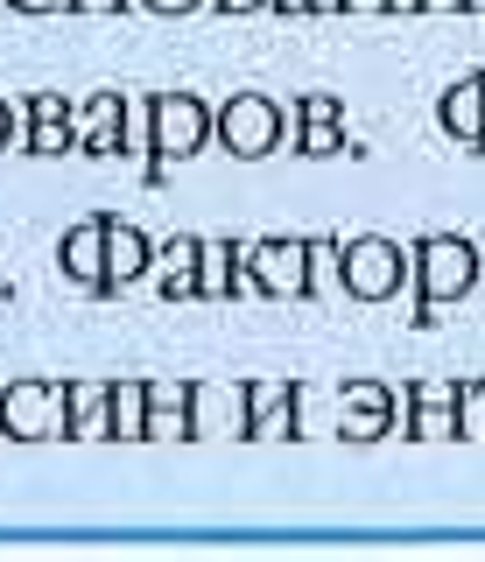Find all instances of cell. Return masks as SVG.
I'll use <instances>...</instances> for the list:
<instances>
[{
    "mask_svg": "<svg viewBox=\"0 0 485 562\" xmlns=\"http://www.w3.org/2000/svg\"><path fill=\"white\" fill-rule=\"evenodd\" d=\"M408 274V254L394 239H359L352 254H345V289L366 295V303H380V295H394Z\"/></svg>",
    "mask_w": 485,
    "mask_h": 562,
    "instance_id": "obj_1",
    "label": "cell"
},
{
    "mask_svg": "<svg viewBox=\"0 0 485 562\" xmlns=\"http://www.w3.org/2000/svg\"><path fill=\"white\" fill-rule=\"evenodd\" d=\"M0 429L8 436H57L64 429V401H57V386H36V380H22V386H8L0 394Z\"/></svg>",
    "mask_w": 485,
    "mask_h": 562,
    "instance_id": "obj_2",
    "label": "cell"
},
{
    "mask_svg": "<svg viewBox=\"0 0 485 562\" xmlns=\"http://www.w3.org/2000/svg\"><path fill=\"white\" fill-rule=\"evenodd\" d=\"M415 268H422V289L437 295V303H458V295L472 289V246L464 239H422L415 246Z\"/></svg>",
    "mask_w": 485,
    "mask_h": 562,
    "instance_id": "obj_3",
    "label": "cell"
},
{
    "mask_svg": "<svg viewBox=\"0 0 485 562\" xmlns=\"http://www.w3.org/2000/svg\"><path fill=\"white\" fill-rule=\"evenodd\" d=\"M218 134H225L233 155H268L274 140H282V113H274L268 99H233L225 120H218Z\"/></svg>",
    "mask_w": 485,
    "mask_h": 562,
    "instance_id": "obj_4",
    "label": "cell"
},
{
    "mask_svg": "<svg viewBox=\"0 0 485 562\" xmlns=\"http://www.w3.org/2000/svg\"><path fill=\"white\" fill-rule=\"evenodd\" d=\"M148 113H155V162H169V155H190V148L204 140V105H198V99L169 92V99H155Z\"/></svg>",
    "mask_w": 485,
    "mask_h": 562,
    "instance_id": "obj_5",
    "label": "cell"
},
{
    "mask_svg": "<svg viewBox=\"0 0 485 562\" xmlns=\"http://www.w3.org/2000/svg\"><path fill=\"white\" fill-rule=\"evenodd\" d=\"M190 436H247V394L239 386H190Z\"/></svg>",
    "mask_w": 485,
    "mask_h": 562,
    "instance_id": "obj_6",
    "label": "cell"
},
{
    "mask_svg": "<svg viewBox=\"0 0 485 562\" xmlns=\"http://www.w3.org/2000/svg\"><path fill=\"white\" fill-rule=\"evenodd\" d=\"M253 281H261V289L268 295H303L309 289V246H296V239H289V246H253Z\"/></svg>",
    "mask_w": 485,
    "mask_h": 562,
    "instance_id": "obj_7",
    "label": "cell"
},
{
    "mask_svg": "<svg viewBox=\"0 0 485 562\" xmlns=\"http://www.w3.org/2000/svg\"><path fill=\"white\" fill-rule=\"evenodd\" d=\"M64 429H71V436H113V386H99V380L71 386V401H64Z\"/></svg>",
    "mask_w": 485,
    "mask_h": 562,
    "instance_id": "obj_8",
    "label": "cell"
},
{
    "mask_svg": "<svg viewBox=\"0 0 485 562\" xmlns=\"http://www.w3.org/2000/svg\"><path fill=\"white\" fill-rule=\"evenodd\" d=\"M148 436L155 443H183L190 436V386H148Z\"/></svg>",
    "mask_w": 485,
    "mask_h": 562,
    "instance_id": "obj_9",
    "label": "cell"
},
{
    "mask_svg": "<svg viewBox=\"0 0 485 562\" xmlns=\"http://www.w3.org/2000/svg\"><path fill=\"white\" fill-rule=\"evenodd\" d=\"M64 268L78 281H106V218H84L71 239H64Z\"/></svg>",
    "mask_w": 485,
    "mask_h": 562,
    "instance_id": "obj_10",
    "label": "cell"
},
{
    "mask_svg": "<svg viewBox=\"0 0 485 562\" xmlns=\"http://www.w3.org/2000/svg\"><path fill=\"white\" fill-rule=\"evenodd\" d=\"M120 140H127V99L106 92V99H92V105H84V148H92V155H106V148H120Z\"/></svg>",
    "mask_w": 485,
    "mask_h": 562,
    "instance_id": "obj_11",
    "label": "cell"
},
{
    "mask_svg": "<svg viewBox=\"0 0 485 562\" xmlns=\"http://www.w3.org/2000/svg\"><path fill=\"white\" fill-rule=\"evenodd\" d=\"M148 268V239L134 233V225H120V218H106V281L120 289V281H134Z\"/></svg>",
    "mask_w": 485,
    "mask_h": 562,
    "instance_id": "obj_12",
    "label": "cell"
},
{
    "mask_svg": "<svg viewBox=\"0 0 485 562\" xmlns=\"http://www.w3.org/2000/svg\"><path fill=\"white\" fill-rule=\"evenodd\" d=\"M29 148H36V155L71 148V105H64V99H36V105H29Z\"/></svg>",
    "mask_w": 485,
    "mask_h": 562,
    "instance_id": "obj_13",
    "label": "cell"
},
{
    "mask_svg": "<svg viewBox=\"0 0 485 562\" xmlns=\"http://www.w3.org/2000/svg\"><path fill=\"white\" fill-rule=\"evenodd\" d=\"M443 127H450V134H464V140H485V78L458 85V92L443 99Z\"/></svg>",
    "mask_w": 485,
    "mask_h": 562,
    "instance_id": "obj_14",
    "label": "cell"
},
{
    "mask_svg": "<svg viewBox=\"0 0 485 562\" xmlns=\"http://www.w3.org/2000/svg\"><path fill=\"white\" fill-rule=\"evenodd\" d=\"M338 422H345V436H380V422H387V386H352Z\"/></svg>",
    "mask_w": 485,
    "mask_h": 562,
    "instance_id": "obj_15",
    "label": "cell"
},
{
    "mask_svg": "<svg viewBox=\"0 0 485 562\" xmlns=\"http://www.w3.org/2000/svg\"><path fill=\"white\" fill-rule=\"evenodd\" d=\"M289 429V386H247V436Z\"/></svg>",
    "mask_w": 485,
    "mask_h": 562,
    "instance_id": "obj_16",
    "label": "cell"
},
{
    "mask_svg": "<svg viewBox=\"0 0 485 562\" xmlns=\"http://www.w3.org/2000/svg\"><path fill=\"white\" fill-rule=\"evenodd\" d=\"M296 148H303V155L338 148V99H309V105H303V134H296Z\"/></svg>",
    "mask_w": 485,
    "mask_h": 562,
    "instance_id": "obj_17",
    "label": "cell"
},
{
    "mask_svg": "<svg viewBox=\"0 0 485 562\" xmlns=\"http://www.w3.org/2000/svg\"><path fill=\"white\" fill-rule=\"evenodd\" d=\"M408 429H415V436H450V429H458L443 386H415V422H408Z\"/></svg>",
    "mask_w": 485,
    "mask_h": 562,
    "instance_id": "obj_18",
    "label": "cell"
},
{
    "mask_svg": "<svg viewBox=\"0 0 485 562\" xmlns=\"http://www.w3.org/2000/svg\"><path fill=\"white\" fill-rule=\"evenodd\" d=\"M233 289V246L198 239V295H225Z\"/></svg>",
    "mask_w": 485,
    "mask_h": 562,
    "instance_id": "obj_19",
    "label": "cell"
},
{
    "mask_svg": "<svg viewBox=\"0 0 485 562\" xmlns=\"http://www.w3.org/2000/svg\"><path fill=\"white\" fill-rule=\"evenodd\" d=\"M113 436H148V386H113Z\"/></svg>",
    "mask_w": 485,
    "mask_h": 562,
    "instance_id": "obj_20",
    "label": "cell"
},
{
    "mask_svg": "<svg viewBox=\"0 0 485 562\" xmlns=\"http://www.w3.org/2000/svg\"><path fill=\"white\" fill-rule=\"evenodd\" d=\"M331 274H338V246H331V239H309V289L331 295V289H338Z\"/></svg>",
    "mask_w": 485,
    "mask_h": 562,
    "instance_id": "obj_21",
    "label": "cell"
},
{
    "mask_svg": "<svg viewBox=\"0 0 485 562\" xmlns=\"http://www.w3.org/2000/svg\"><path fill=\"white\" fill-rule=\"evenodd\" d=\"M458 429L485 443V386H464V401H458Z\"/></svg>",
    "mask_w": 485,
    "mask_h": 562,
    "instance_id": "obj_22",
    "label": "cell"
},
{
    "mask_svg": "<svg viewBox=\"0 0 485 562\" xmlns=\"http://www.w3.org/2000/svg\"><path fill=\"white\" fill-rule=\"evenodd\" d=\"M14 8H29V14H49V8H71V0H14Z\"/></svg>",
    "mask_w": 485,
    "mask_h": 562,
    "instance_id": "obj_23",
    "label": "cell"
},
{
    "mask_svg": "<svg viewBox=\"0 0 485 562\" xmlns=\"http://www.w3.org/2000/svg\"><path fill=\"white\" fill-rule=\"evenodd\" d=\"M218 8H233V14H253V8H268V0H218Z\"/></svg>",
    "mask_w": 485,
    "mask_h": 562,
    "instance_id": "obj_24",
    "label": "cell"
},
{
    "mask_svg": "<svg viewBox=\"0 0 485 562\" xmlns=\"http://www.w3.org/2000/svg\"><path fill=\"white\" fill-rule=\"evenodd\" d=\"M148 8H162V14H183V8H198V0H148Z\"/></svg>",
    "mask_w": 485,
    "mask_h": 562,
    "instance_id": "obj_25",
    "label": "cell"
},
{
    "mask_svg": "<svg viewBox=\"0 0 485 562\" xmlns=\"http://www.w3.org/2000/svg\"><path fill=\"white\" fill-rule=\"evenodd\" d=\"M71 8H92V14H113L120 0H71Z\"/></svg>",
    "mask_w": 485,
    "mask_h": 562,
    "instance_id": "obj_26",
    "label": "cell"
},
{
    "mask_svg": "<svg viewBox=\"0 0 485 562\" xmlns=\"http://www.w3.org/2000/svg\"><path fill=\"white\" fill-rule=\"evenodd\" d=\"M345 8H359V14H373V8H387V0H345Z\"/></svg>",
    "mask_w": 485,
    "mask_h": 562,
    "instance_id": "obj_27",
    "label": "cell"
},
{
    "mask_svg": "<svg viewBox=\"0 0 485 562\" xmlns=\"http://www.w3.org/2000/svg\"><path fill=\"white\" fill-rule=\"evenodd\" d=\"M274 8H289V14H303V8H309V0H274Z\"/></svg>",
    "mask_w": 485,
    "mask_h": 562,
    "instance_id": "obj_28",
    "label": "cell"
},
{
    "mask_svg": "<svg viewBox=\"0 0 485 562\" xmlns=\"http://www.w3.org/2000/svg\"><path fill=\"white\" fill-rule=\"evenodd\" d=\"M0 148H8V105H0Z\"/></svg>",
    "mask_w": 485,
    "mask_h": 562,
    "instance_id": "obj_29",
    "label": "cell"
},
{
    "mask_svg": "<svg viewBox=\"0 0 485 562\" xmlns=\"http://www.w3.org/2000/svg\"><path fill=\"white\" fill-rule=\"evenodd\" d=\"M422 8H464V0H422Z\"/></svg>",
    "mask_w": 485,
    "mask_h": 562,
    "instance_id": "obj_30",
    "label": "cell"
},
{
    "mask_svg": "<svg viewBox=\"0 0 485 562\" xmlns=\"http://www.w3.org/2000/svg\"><path fill=\"white\" fill-rule=\"evenodd\" d=\"M309 8H345V0H309Z\"/></svg>",
    "mask_w": 485,
    "mask_h": 562,
    "instance_id": "obj_31",
    "label": "cell"
},
{
    "mask_svg": "<svg viewBox=\"0 0 485 562\" xmlns=\"http://www.w3.org/2000/svg\"><path fill=\"white\" fill-rule=\"evenodd\" d=\"M387 8H422V0H387Z\"/></svg>",
    "mask_w": 485,
    "mask_h": 562,
    "instance_id": "obj_32",
    "label": "cell"
},
{
    "mask_svg": "<svg viewBox=\"0 0 485 562\" xmlns=\"http://www.w3.org/2000/svg\"><path fill=\"white\" fill-rule=\"evenodd\" d=\"M464 8H485V0H464Z\"/></svg>",
    "mask_w": 485,
    "mask_h": 562,
    "instance_id": "obj_33",
    "label": "cell"
},
{
    "mask_svg": "<svg viewBox=\"0 0 485 562\" xmlns=\"http://www.w3.org/2000/svg\"><path fill=\"white\" fill-rule=\"evenodd\" d=\"M0 436H8V429H0Z\"/></svg>",
    "mask_w": 485,
    "mask_h": 562,
    "instance_id": "obj_34",
    "label": "cell"
}]
</instances>
